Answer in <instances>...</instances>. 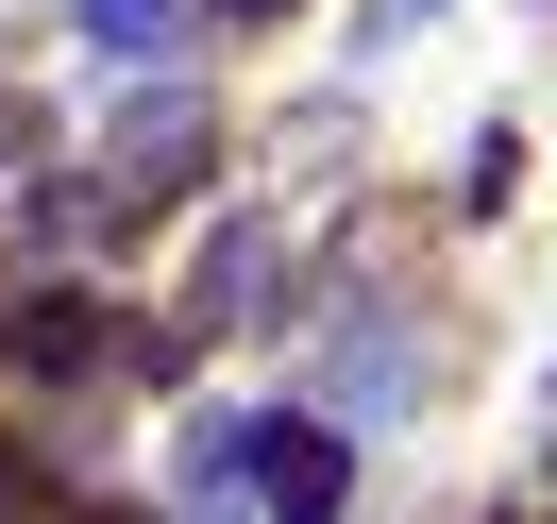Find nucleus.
Wrapping results in <instances>:
<instances>
[{
  "label": "nucleus",
  "mask_w": 557,
  "mask_h": 524,
  "mask_svg": "<svg viewBox=\"0 0 557 524\" xmlns=\"http://www.w3.org/2000/svg\"><path fill=\"white\" fill-rule=\"evenodd\" d=\"M271 508H287V524H338V440L287 423V440H271Z\"/></svg>",
  "instance_id": "nucleus-1"
},
{
  "label": "nucleus",
  "mask_w": 557,
  "mask_h": 524,
  "mask_svg": "<svg viewBox=\"0 0 557 524\" xmlns=\"http://www.w3.org/2000/svg\"><path fill=\"white\" fill-rule=\"evenodd\" d=\"M220 17H287V0H220Z\"/></svg>",
  "instance_id": "nucleus-2"
}]
</instances>
